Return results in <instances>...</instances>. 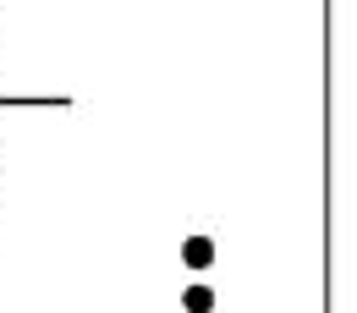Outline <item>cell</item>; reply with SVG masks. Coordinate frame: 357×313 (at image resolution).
<instances>
[{"mask_svg": "<svg viewBox=\"0 0 357 313\" xmlns=\"http://www.w3.org/2000/svg\"><path fill=\"white\" fill-rule=\"evenodd\" d=\"M187 259L192 264H209V242H187Z\"/></svg>", "mask_w": 357, "mask_h": 313, "instance_id": "obj_1", "label": "cell"}]
</instances>
